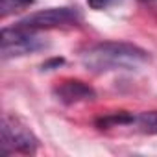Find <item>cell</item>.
Wrapping results in <instances>:
<instances>
[{
  "label": "cell",
  "mask_w": 157,
  "mask_h": 157,
  "mask_svg": "<svg viewBox=\"0 0 157 157\" xmlns=\"http://www.w3.org/2000/svg\"><path fill=\"white\" fill-rule=\"evenodd\" d=\"M2 150L4 153H33L39 146L35 135L11 117L2 118Z\"/></svg>",
  "instance_id": "cell-4"
},
{
  "label": "cell",
  "mask_w": 157,
  "mask_h": 157,
  "mask_svg": "<svg viewBox=\"0 0 157 157\" xmlns=\"http://www.w3.org/2000/svg\"><path fill=\"white\" fill-rule=\"evenodd\" d=\"M135 131L139 133H148V135H157V111H148V113H139L131 115L129 124Z\"/></svg>",
  "instance_id": "cell-6"
},
{
  "label": "cell",
  "mask_w": 157,
  "mask_h": 157,
  "mask_svg": "<svg viewBox=\"0 0 157 157\" xmlns=\"http://www.w3.org/2000/svg\"><path fill=\"white\" fill-rule=\"evenodd\" d=\"M56 96L63 102V104H78V102H87L93 100L96 96V93L93 91V87H89L87 83L80 82V80H68L63 82L59 87H56Z\"/></svg>",
  "instance_id": "cell-5"
},
{
  "label": "cell",
  "mask_w": 157,
  "mask_h": 157,
  "mask_svg": "<svg viewBox=\"0 0 157 157\" xmlns=\"http://www.w3.org/2000/svg\"><path fill=\"white\" fill-rule=\"evenodd\" d=\"M82 21V15L74 8H50L43 11H35L17 24L28 30H50V28H68L76 26Z\"/></svg>",
  "instance_id": "cell-3"
},
{
  "label": "cell",
  "mask_w": 157,
  "mask_h": 157,
  "mask_svg": "<svg viewBox=\"0 0 157 157\" xmlns=\"http://www.w3.org/2000/svg\"><path fill=\"white\" fill-rule=\"evenodd\" d=\"M63 63H65L63 57H54V59L43 63V70H52V68H56V67H59V65H63Z\"/></svg>",
  "instance_id": "cell-9"
},
{
  "label": "cell",
  "mask_w": 157,
  "mask_h": 157,
  "mask_svg": "<svg viewBox=\"0 0 157 157\" xmlns=\"http://www.w3.org/2000/svg\"><path fill=\"white\" fill-rule=\"evenodd\" d=\"M48 48L46 39L35 33V30L22 28L15 24L13 28L2 30V57H21L28 54H35Z\"/></svg>",
  "instance_id": "cell-2"
},
{
  "label": "cell",
  "mask_w": 157,
  "mask_h": 157,
  "mask_svg": "<svg viewBox=\"0 0 157 157\" xmlns=\"http://www.w3.org/2000/svg\"><path fill=\"white\" fill-rule=\"evenodd\" d=\"M150 59L148 52L131 43H96L82 54V63L91 72L131 70Z\"/></svg>",
  "instance_id": "cell-1"
},
{
  "label": "cell",
  "mask_w": 157,
  "mask_h": 157,
  "mask_svg": "<svg viewBox=\"0 0 157 157\" xmlns=\"http://www.w3.org/2000/svg\"><path fill=\"white\" fill-rule=\"evenodd\" d=\"M117 2H118V0H87L89 8H91V10H94V11L107 10L109 6H113V4H117Z\"/></svg>",
  "instance_id": "cell-8"
},
{
  "label": "cell",
  "mask_w": 157,
  "mask_h": 157,
  "mask_svg": "<svg viewBox=\"0 0 157 157\" xmlns=\"http://www.w3.org/2000/svg\"><path fill=\"white\" fill-rule=\"evenodd\" d=\"M33 0H0V10H2V17L17 11V10H22V8H28Z\"/></svg>",
  "instance_id": "cell-7"
}]
</instances>
